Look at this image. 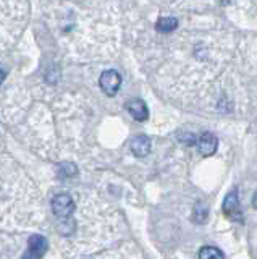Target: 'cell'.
Instances as JSON below:
<instances>
[{
  "label": "cell",
  "mask_w": 257,
  "mask_h": 259,
  "mask_svg": "<svg viewBox=\"0 0 257 259\" xmlns=\"http://www.w3.org/2000/svg\"><path fill=\"white\" fill-rule=\"evenodd\" d=\"M47 248H49V241H47L45 237L39 233L31 235L28 240V249L21 259H41L45 254Z\"/></svg>",
  "instance_id": "2"
},
{
  "label": "cell",
  "mask_w": 257,
  "mask_h": 259,
  "mask_svg": "<svg viewBox=\"0 0 257 259\" xmlns=\"http://www.w3.org/2000/svg\"><path fill=\"white\" fill-rule=\"evenodd\" d=\"M126 110L130 112V115H133V118L138 121H146L149 118V109H147L146 102L141 99H131L126 104Z\"/></svg>",
  "instance_id": "6"
},
{
  "label": "cell",
  "mask_w": 257,
  "mask_h": 259,
  "mask_svg": "<svg viewBox=\"0 0 257 259\" xmlns=\"http://www.w3.org/2000/svg\"><path fill=\"white\" fill-rule=\"evenodd\" d=\"M60 167V175L62 177H73V175H78V168L75 164H71V162H63V164L59 165Z\"/></svg>",
  "instance_id": "11"
},
{
  "label": "cell",
  "mask_w": 257,
  "mask_h": 259,
  "mask_svg": "<svg viewBox=\"0 0 257 259\" xmlns=\"http://www.w3.org/2000/svg\"><path fill=\"white\" fill-rule=\"evenodd\" d=\"M50 206H52V212L59 219H68L75 210V201L70 194L60 193L57 196H54Z\"/></svg>",
  "instance_id": "1"
},
{
  "label": "cell",
  "mask_w": 257,
  "mask_h": 259,
  "mask_svg": "<svg viewBox=\"0 0 257 259\" xmlns=\"http://www.w3.org/2000/svg\"><path fill=\"white\" fill-rule=\"evenodd\" d=\"M207 215H209L207 206L202 204V202H197V204L194 206V210H192V221H194L196 224H204Z\"/></svg>",
  "instance_id": "10"
},
{
  "label": "cell",
  "mask_w": 257,
  "mask_h": 259,
  "mask_svg": "<svg viewBox=\"0 0 257 259\" xmlns=\"http://www.w3.org/2000/svg\"><path fill=\"white\" fill-rule=\"evenodd\" d=\"M130 149L136 157H146L150 152V140L146 135H138L133 138Z\"/></svg>",
  "instance_id": "7"
},
{
  "label": "cell",
  "mask_w": 257,
  "mask_h": 259,
  "mask_svg": "<svg viewBox=\"0 0 257 259\" xmlns=\"http://www.w3.org/2000/svg\"><path fill=\"white\" fill-rule=\"evenodd\" d=\"M99 84L107 96H115L120 89V84H122V76L115 70H106L102 71V75L99 78Z\"/></svg>",
  "instance_id": "4"
},
{
  "label": "cell",
  "mask_w": 257,
  "mask_h": 259,
  "mask_svg": "<svg viewBox=\"0 0 257 259\" xmlns=\"http://www.w3.org/2000/svg\"><path fill=\"white\" fill-rule=\"evenodd\" d=\"M176 28H178V20L173 18V16H164V18L157 20V23H156V29L159 32H165V34L167 32L175 31Z\"/></svg>",
  "instance_id": "8"
},
{
  "label": "cell",
  "mask_w": 257,
  "mask_h": 259,
  "mask_svg": "<svg viewBox=\"0 0 257 259\" xmlns=\"http://www.w3.org/2000/svg\"><path fill=\"white\" fill-rule=\"evenodd\" d=\"M196 146H197V151L207 157V156L215 154L217 148H219V140H217V136L214 133L205 132L196 140Z\"/></svg>",
  "instance_id": "5"
},
{
  "label": "cell",
  "mask_w": 257,
  "mask_h": 259,
  "mask_svg": "<svg viewBox=\"0 0 257 259\" xmlns=\"http://www.w3.org/2000/svg\"><path fill=\"white\" fill-rule=\"evenodd\" d=\"M5 76H7V73L4 70H0V84H2L4 81H5Z\"/></svg>",
  "instance_id": "12"
},
{
  "label": "cell",
  "mask_w": 257,
  "mask_h": 259,
  "mask_svg": "<svg viewBox=\"0 0 257 259\" xmlns=\"http://www.w3.org/2000/svg\"><path fill=\"white\" fill-rule=\"evenodd\" d=\"M223 214L227 215L230 221H235L243 224V212H241V206H239V198H238V190H231L227 198L223 201Z\"/></svg>",
  "instance_id": "3"
},
{
  "label": "cell",
  "mask_w": 257,
  "mask_h": 259,
  "mask_svg": "<svg viewBox=\"0 0 257 259\" xmlns=\"http://www.w3.org/2000/svg\"><path fill=\"white\" fill-rule=\"evenodd\" d=\"M252 206L257 209V191H255V194H254V198H252Z\"/></svg>",
  "instance_id": "13"
},
{
  "label": "cell",
  "mask_w": 257,
  "mask_h": 259,
  "mask_svg": "<svg viewBox=\"0 0 257 259\" xmlns=\"http://www.w3.org/2000/svg\"><path fill=\"white\" fill-rule=\"evenodd\" d=\"M199 259H223V253L215 246H204L199 249Z\"/></svg>",
  "instance_id": "9"
}]
</instances>
